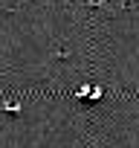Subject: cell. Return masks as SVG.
I'll return each instance as SVG.
<instances>
[{"label": "cell", "instance_id": "6da1fadb", "mask_svg": "<svg viewBox=\"0 0 139 148\" xmlns=\"http://www.w3.org/2000/svg\"><path fill=\"white\" fill-rule=\"evenodd\" d=\"M78 99H81V102H99V99H102V87L87 84V87H81V90H78Z\"/></svg>", "mask_w": 139, "mask_h": 148}]
</instances>
